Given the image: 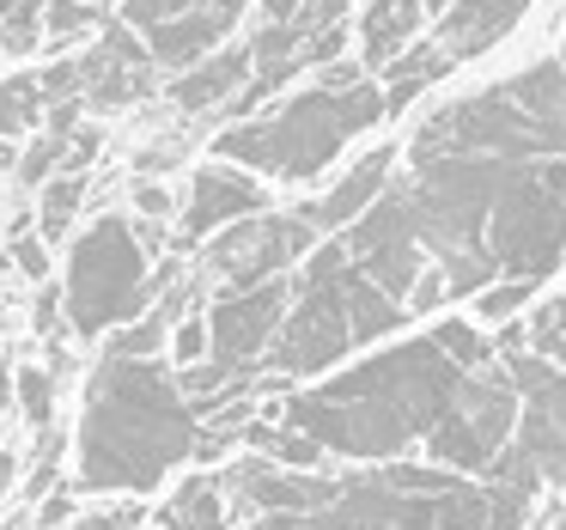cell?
I'll return each instance as SVG.
<instances>
[{"label":"cell","mask_w":566,"mask_h":530,"mask_svg":"<svg viewBox=\"0 0 566 530\" xmlns=\"http://www.w3.org/2000/svg\"><path fill=\"white\" fill-rule=\"evenodd\" d=\"M342 250L408 311L505 318L566 274V62L554 50L432 104Z\"/></svg>","instance_id":"cell-1"},{"label":"cell","mask_w":566,"mask_h":530,"mask_svg":"<svg viewBox=\"0 0 566 530\" xmlns=\"http://www.w3.org/2000/svg\"><path fill=\"white\" fill-rule=\"evenodd\" d=\"M517 427V378L481 318H439L366 347L274 403V427L250 433L274 464H444L457 476H493Z\"/></svg>","instance_id":"cell-2"},{"label":"cell","mask_w":566,"mask_h":530,"mask_svg":"<svg viewBox=\"0 0 566 530\" xmlns=\"http://www.w3.org/2000/svg\"><path fill=\"white\" fill-rule=\"evenodd\" d=\"M208 433L184 372L159 354H104L74 420V488L98 500H140L196 464Z\"/></svg>","instance_id":"cell-3"},{"label":"cell","mask_w":566,"mask_h":530,"mask_svg":"<svg viewBox=\"0 0 566 530\" xmlns=\"http://www.w3.org/2000/svg\"><path fill=\"white\" fill-rule=\"evenodd\" d=\"M530 493L500 476H457L444 464H354L323 476L305 512H250L232 530H517Z\"/></svg>","instance_id":"cell-4"},{"label":"cell","mask_w":566,"mask_h":530,"mask_svg":"<svg viewBox=\"0 0 566 530\" xmlns=\"http://www.w3.org/2000/svg\"><path fill=\"white\" fill-rule=\"evenodd\" d=\"M390 116V92L371 67H329L311 86L286 92L274 111L238 116L213 135V159L250 165L256 177H269L274 189H311L347 159L354 141H366L371 128Z\"/></svg>","instance_id":"cell-5"},{"label":"cell","mask_w":566,"mask_h":530,"mask_svg":"<svg viewBox=\"0 0 566 530\" xmlns=\"http://www.w3.org/2000/svg\"><path fill=\"white\" fill-rule=\"evenodd\" d=\"M402 330H415V311L396 293H384L342 250V238H323L293 269V305H286V323L274 335L256 378L311 384V378L347 366V360H359L366 347L390 342Z\"/></svg>","instance_id":"cell-6"},{"label":"cell","mask_w":566,"mask_h":530,"mask_svg":"<svg viewBox=\"0 0 566 530\" xmlns=\"http://www.w3.org/2000/svg\"><path fill=\"white\" fill-rule=\"evenodd\" d=\"M153 245L140 220L128 214H98L67 238L62 262V305H67V335L80 342H104V335L128 330L135 318L153 311Z\"/></svg>","instance_id":"cell-7"},{"label":"cell","mask_w":566,"mask_h":530,"mask_svg":"<svg viewBox=\"0 0 566 530\" xmlns=\"http://www.w3.org/2000/svg\"><path fill=\"white\" fill-rule=\"evenodd\" d=\"M536 13V0H451L408 55H396L384 67V92H390V111H402L408 98H420L427 86H439L444 74H457L475 55H493L505 38H512L524 19Z\"/></svg>","instance_id":"cell-8"},{"label":"cell","mask_w":566,"mask_h":530,"mask_svg":"<svg viewBox=\"0 0 566 530\" xmlns=\"http://www.w3.org/2000/svg\"><path fill=\"white\" fill-rule=\"evenodd\" d=\"M512 378H517V427L493 476L536 493H566V366L512 347Z\"/></svg>","instance_id":"cell-9"},{"label":"cell","mask_w":566,"mask_h":530,"mask_svg":"<svg viewBox=\"0 0 566 530\" xmlns=\"http://www.w3.org/2000/svg\"><path fill=\"white\" fill-rule=\"evenodd\" d=\"M317 245H323V232L298 208H286V214L269 208L256 220H238L220 238H208L201 269L220 287H256V281H274V274H293Z\"/></svg>","instance_id":"cell-10"},{"label":"cell","mask_w":566,"mask_h":530,"mask_svg":"<svg viewBox=\"0 0 566 530\" xmlns=\"http://www.w3.org/2000/svg\"><path fill=\"white\" fill-rule=\"evenodd\" d=\"M269 208H274L269 177H256L250 165H232V159H208V165L189 172L184 208H177V232H184V245H208L226 226L256 220V214H269Z\"/></svg>","instance_id":"cell-11"},{"label":"cell","mask_w":566,"mask_h":530,"mask_svg":"<svg viewBox=\"0 0 566 530\" xmlns=\"http://www.w3.org/2000/svg\"><path fill=\"white\" fill-rule=\"evenodd\" d=\"M80 74H86V104L92 111H123V104H135V98L153 92L159 62H153V50L140 43L135 25L111 19V25L92 38V50L80 55Z\"/></svg>","instance_id":"cell-12"},{"label":"cell","mask_w":566,"mask_h":530,"mask_svg":"<svg viewBox=\"0 0 566 530\" xmlns=\"http://www.w3.org/2000/svg\"><path fill=\"white\" fill-rule=\"evenodd\" d=\"M250 80H256L250 43H226V50H213L208 62H196L189 74L171 80V104L177 111H238L244 92H250Z\"/></svg>","instance_id":"cell-13"},{"label":"cell","mask_w":566,"mask_h":530,"mask_svg":"<svg viewBox=\"0 0 566 530\" xmlns=\"http://www.w3.org/2000/svg\"><path fill=\"white\" fill-rule=\"evenodd\" d=\"M153 530H232V488L226 476L189 469L184 481H171L153 512Z\"/></svg>","instance_id":"cell-14"},{"label":"cell","mask_w":566,"mask_h":530,"mask_svg":"<svg viewBox=\"0 0 566 530\" xmlns=\"http://www.w3.org/2000/svg\"><path fill=\"white\" fill-rule=\"evenodd\" d=\"M43 111H50V98H43L38 74H7V80H0V141L38 135Z\"/></svg>","instance_id":"cell-15"},{"label":"cell","mask_w":566,"mask_h":530,"mask_svg":"<svg viewBox=\"0 0 566 530\" xmlns=\"http://www.w3.org/2000/svg\"><path fill=\"white\" fill-rule=\"evenodd\" d=\"M524 347L554 360V366H566V287L536 293V305L524 311Z\"/></svg>","instance_id":"cell-16"},{"label":"cell","mask_w":566,"mask_h":530,"mask_svg":"<svg viewBox=\"0 0 566 530\" xmlns=\"http://www.w3.org/2000/svg\"><path fill=\"white\" fill-rule=\"evenodd\" d=\"M80 196H86V172H62L38 189V232L50 238H74V220H80Z\"/></svg>","instance_id":"cell-17"},{"label":"cell","mask_w":566,"mask_h":530,"mask_svg":"<svg viewBox=\"0 0 566 530\" xmlns=\"http://www.w3.org/2000/svg\"><path fill=\"white\" fill-rule=\"evenodd\" d=\"M104 25H111V19H104L98 0H50V7H43V43H50V50L86 43V38H98Z\"/></svg>","instance_id":"cell-18"},{"label":"cell","mask_w":566,"mask_h":530,"mask_svg":"<svg viewBox=\"0 0 566 530\" xmlns=\"http://www.w3.org/2000/svg\"><path fill=\"white\" fill-rule=\"evenodd\" d=\"M43 7L50 0H0V55L7 62H25V55L50 50L43 43Z\"/></svg>","instance_id":"cell-19"},{"label":"cell","mask_w":566,"mask_h":530,"mask_svg":"<svg viewBox=\"0 0 566 530\" xmlns=\"http://www.w3.org/2000/svg\"><path fill=\"white\" fill-rule=\"evenodd\" d=\"M13 408L25 415V427L50 433V420H55V372L38 366V360L13 366Z\"/></svg>","instance_id":"cell-20"},{"label":"cell","mask_w":566,"mask_h":530,"mask_svg":"<svg viewBox=\"0 0 566 530\" xmlns=\"http://www.w3.org/2000/svg\"><path fill=\"white\" fill-rule=\"evenodd\" d=\"M208 7H226V0H116V19L135 31H159L171 19H189V13H208Z\"/></svg>","instance_id":"cell-21"},{"label":"cell","mask_w":566,"mask_h":530,"mask_svg":"<svg viewBox=\"0 0 566 530\" xmlns=\"http://www.w3.org/2000/svg\"><path fill=\"white\" fill-rule=\"evenodd\" d=\"M13 269H19V281H50V269H55V262H50V238H43V232H19L13 238Z\"/></svg>","instance_id":"cell-22"},{"label":"cell","mask_w":566,"mask_h":530,"mask_svg":"<svg viewBox=\"0 0 566 530\" xmlns=\"http://www.w3.org/2000/svg\"><path fill=\"white\" fill-rule=\"evenodd\" d=\"M67 530H140V506H128V500L98 506V512H80Z\"/></svg>","instance_id":"cell-23"},{"label":"cell","mask_w":566,"mask_h":530,"mask_svg":"<svg viewBox=\"0 0 566 530\" xmlns=\"http://www.w3.org/2000/svg\"><path fill=\"white\" fill-rule=\"evenodd\" d=\"M184 201H171L165 184H135V220H171Z\"/></svg>","instance_id":"cell-24"},{"label":"cell","mask_w":566,"mask_h":530,"mask_svg":"<svg viewBox=\"0 0 566 530\" xmlns=\"http://www.w3.org/2000/svg\"><path fill=\"white\" fill-rule=\"evenodd\" d=\"M19 488V451L7 439H0V506H7V493Z\"/></svg>","instance_id":"cell-25"},{"label":"cell","mask_w":566,"mask_h":530,"mask_svg":"<svg viewBox=\"0 0 566 530\" xmlns=\"http://www.w3.org/2000/svg\"><path fill=\"white\" fill-rule=\"evenodd\" d=\"M396 7H402L408 19H420V25H432V19H439L444 7H451V0H396Z\"/></svg>","instance_id":"cell-26"},{"label":"cell","mask_w":566,"mask_h":530,"mask_svg":"<svg viewBox=\"0 0 566 530\" xmlns=\"http://www.w3.org/2000/svg\"><path fill=\"white\" fill-rule=\"evenodd\" d=\"M13 415V366H7V360H0V420Z\"/></svg>","instance_id":"cell-27"},{"label":"cell","mask_w":566,"mask_h":530,"mask_svg":"<svg viewBox=\"0 0 566 530\" xmlns=\"http://www.w3.org/2000/svg\"><path fill=\"white\" fill-rule=\"evenodd\" d=\"M19 153H25L19 141H0V172H19Z\"/></svg>","instance_id":"cell-28"},{"label":"cell","mask_w":566,"mask_h":530,"mask_svg":"<svg viewBox=\"0 0 566 530\" xmlns=\"http://www.w3.org/2000/svg\"><path fill=\"white\" fill-rule=\"evenodd\" d=\"M554 55H560V62H566V25H560V38H554Z\"/></svg>","instance_id":"cell-29"}]
</instances>
